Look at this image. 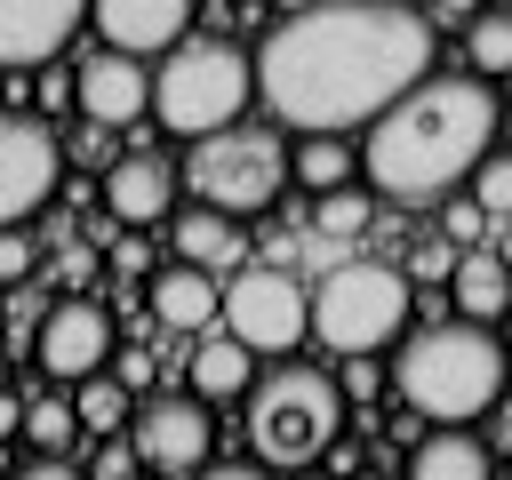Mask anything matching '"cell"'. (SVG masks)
<instances>
[{"label": "cell", "instance_id": "cell-1", "mask_svg": "<svg viewBox=\"0 0 512 480\" xmlns=\"http://www.w3.org/2000/svg\"><path fill=\"white\" fill-rule=\"evenodd\" d=\"M432 72V16L400 0H328L296 8L264 48H256V88L280 128L304 136H344L368 128L392 96H408Z\"/></svg>", "mask_w": 512, "mask_h": 480}, {"label": "cell", "instance_id": "cell-2", "mask_svg": "<svg viewBox=\"0 0 512 480\" xmlns=\"http://www.w3.org/2000/svg\"><path fill=\"white\" fill-rule=\"evenodd\" d=\"M496 120H504V104H496V88L480 80V72H424L408 96H392L376 120H368V136H360V176L384 192V200H400V208H432V200H448L464 176H472V160L496 144Z\"/></svg>", "mask_w": 512, "mask_h": 480}, {"label": "cell", "instance_id": "cell-3", "mask_svg": "<svg viewBox=\"0 0 512 480\" xmlns=\"http://www.w3.org/2000/svg\"><path fill=\"white\" fill-rule=\"evenodd\" d=\"M504 368H512V360H504V344H496L480 320H440V328H416V336L400 344L392 384H400V400H408L416 416H432V424H472V416L496 408Z\"/></svg>", "mask_w": 512, "mask_h": 480}, {"label": "cell", "instance_id": "cell-4", "mask_svg": "<svg viewBox=\"0 0 512 480\" xmlns=\"http://www.w3.org/2000/svg\"><path fill=\"white\" fill-rule=\"evenodd\" d=\"M408 304H416V280H408L400 264L344 256V264L320 272V288L304 296V336H320L336 360H352V352H384V344L408 328Z\"/></svg>", "mask_w": 512, "mask_h": 480}, {"label": "cell", "instance_id": "cell-5", "mask_svg": "<svg viewBox=\"0 0 512 480\" xmlns=\"http://www.w3.org/2000/svg\"><path fill=\"white\" fill-rule=\"evenodd\" d=\"M344 440V392L320 368H272L248 400V448L272 472H304Z\"/></svg>", "mask_w": 512, "mask_h": 480}, {"label": "cell", "instance_id": "cell-6", "mask_svg": "<svg viewBox=\"0 0 512 480\" xmlns=\"http://www.w3.org/2000/svg\"><path fill=\"white\" fill-rule=\"evenodd\" d=\"M248 88H256V64L232 40H176L168 64H152V120L192 144V136L240 120Z\"/></svg>", "mask_w": 512, "mask_h": 480}, {"label": "cell", "instance_id": "cell-7", "mask_svg": "<svg viewBox=\"0 0 512 480\" xmlns=\"http://www.w3.org/2000/svg\"><path fill=\"white\" fill-rule=\"evenodd\" d=\"M184 184H192V200L216 208V216H264V208L288 192V144H280V128H240V120H224V128L192 136Z\"/></svg>", "mask_w": 512, "mask_h": 480}, {"label": "cell", "instance_id": "cell-8", "mask_svg": "<svg viewBox=\"0 0 512 480\" xmlns=\"http://www.w3.org/2000/svg\"><path fill=\"white\" fill-rule=\"evenodd\" d=\"M216 320L256 360H288L304 344V288L288 272H232V288L216 296Z\"/></svg>", "mask_w": 512, "mask_h": 480}, {"label": "cell", "instance_id": "cell-9", "mask_svg": "<svg viewBox=\"0 0 512 480\" xmlns=\"http://www.w3.org/2000/svg\"><path fill=\"white\" fill-rule=\"evenodd\" d=\"M32 360H40V376H56V384L96 376V368L112 360V312L88 304V296L48 304V312H40V336H32Z\"/></svg>", "mask_w": 512, "mask_h": 480}, {"label": "cell", "instance_id": "cell-10", "mask_svg": "<svg viewBox=\"0 0 512 480\" xmlns=\"http://www.w3.org/2000/svg\"><path fill=\"white\" fill-rule=\"evenodd\" d=\"M208 400H192V392H160L144 416H136V456L160 472V480H192L200 464H208Z\"/></svg>", "mask_w": 512, "mask_h": 480}, {"label": "cell", "instance_id": "cell-11", "mask_svg": "<svg viewBox=\"0 0 512 480\" xmlns=\"http://www.w3.org/2000/svg\"><path fill=\"white\" fill-rule=\"evenodd\" d=\"M56 192V136L40 120H0V232L24 224L40 200Z\"/></svg>", "mask_w": 512, "mask_h": 480}, {"label": "cell", "instance_id": "cell-12", "mask_svg": "<svg viewBox=\"0 0 512 480\" xmlns=\"http://www.w3.org/2000/svg\"><path fill=\"white\" fill-rule=\"evenodd\" d=\"M72 104L96 120V128H136L152 112V64L120 56V48H96L80 72H72Z\"/></svg>", "mask_w": 512, "mask_h": 480}, {"label": "cell", "instance_id": "cell-13", "mask_svg": "<svg viewBox=\"0 0 512 480\" xmlns=\"http://www.w3.org/2000/svg\"><path fill=\"white\" fill-rule=\"evenodd\" d=\"M88 24L120 56H160L192 32V0H88Z\"/></svg>", "mask_w": 512, "mask_h": 480}, {"label": "cell", "instance_id": "cell-14", "mask_svg": "<svg viewBox=\"0 0 512 480\" xmlns=\"http://www.w3.org/2000/svg\"><path fill=\"white\" fill-rule=\"evenodd\" d=\"M168 208H176V168H168V160L120 152V160L104 168V216H112V224L144 232V224H160Z\"/></svg>", "mask_w": 512, "mask_h": 480}, {"label": "cell", "instance_id": "cell-15", "mask_svg": "<svg viewBox=\"0 0 512 480\" xmlns=\"http://www.w3.org/2000/svg\"><path fill=\"white\" fill-rule=\"evenodd\" d=\"M88 0H0V64H48L80 32Z\"/></svg>", "mask_w": 512, "mask_h": 480}, {"label": "cell", "instance_id": "cell-16", "mask_svg": "<svg viewBox=\"0 0 512 480\" xmlns=\"http://www.w3.org/2000/svg\"><path fill=\"white\" fill-rule=\"evenodd\" d=\"M216 296H224V288H216L200 264H168V272L152 280V320L176 328V336H192V328L216 320Z\"/></svg>", "mask_w": 512, "mask_h": 480}, {"label": "cell", "instance_id": "cell-17", "mask_svg": "<svg viewBox=\"0 0 512 480\" xmlns=\"http://www.w3.org/2000/svg\"><path fill=\"white\" fill-rule=\"evenodd\" d=\"M448 288H456V312H464V320H504V304H512V272H504L496 248L456 256V264H448Z\"/></svg>", "mask_w": 512, "mask_h": 480}, {"label": "cell", "instance_id": "cell-18", "mask_svg": "<svg viewBox=\"0 0 512 480\" xmlns=\"http://www.w3.org/2000/svg\"><path fill=\"white\" fill-rule=\"evenodd\" d=\"M184 384H192V400H232V392L256 384V352H248L240 336H208V344H192Z\"/></svg>", "mask_w": 512, "mask_h": 480}, {"label": "cell", "instance_id": "cell-19", "mask_svg": "<svg viewBox=\"0 0 512 480\" xmlns=\"http://www.w3.org/2000/svg\"><path fill=\"white\" fill-rule=\"evenodd\" d=\"M408 480H488V448L464 424H440L408 448Z\"/></svg>", "mask_w": 512, "mask_h": 480}, {"label": "cell", "instance_id": "cell-20", "mask_svg": "<svg viewBox=\"0 0 512 480\" xmlns=\"http://www.w3.org/2000/svg\"><path fill=\"white\" fill-rule=\"evenodd\" d=\"M176 256L184 264H200V272H224L232 256H240V216H216V208H184L176 216Z\"/></svg>", "mask_w": 512, "mask_h": 480}, {"label": "cell", "instance_id": "cell-21", "mask_svg": "<svg viewBox=\"0 0 512 480\" xmlns=\"http://www.w3.org/2000/svg\"><path fill=\"white\" fill-rule=\"evenodd\" d=\"M352 168H360V144H344V136H328V128L288 152V176H296L304 192H336V184H352Z\"/></svg>", "mask_w": 512, "mask_h": 480}, {"label": "cell", "instance_id": "cell-22", "mask_svg": "<svg viewBox=\"0 0 512 480\" xmlns=\"http://www.w3.org/2000/svg\"><path fill=\"white\" fill-rule=\"evenodd\" d=\"M464 56H472V72H480V80L512 72V8H480V16L464 24Z\"/></svg>", "mask_w": 512, "mask_h": 480}, {"label": "cell", "instance_id": "cell-23", "mask_svg": "<svg viewBox=\"0 0 512 480\" xmlns=\"http://www.w3.org/2000/svg\"><path fill=\"white\" fill-rule=\"evenodd\" d=\"M368 216H376V192H352V184L312 192V224H320L328 240H360V232H368Z\"/></svg>", "mask_w": 512, "mask_h": 480}, {"label": "cell", "instance_id": "cell-24", "mask_svg": "<svg viewBox=\"0 0 512 480\" xmlns=\"http://www.w3.org/2000/svg\"><path fill=\"white\" fill-rule=\"evenodd\" d=\"M72 416H80V432H120L128 424V384L120 376H80V400H72Z\"/></svg>", "mask_w": 512, "mask_h": 480}, {"label": "cell", "instance_id": "cell-25", "mask_svg": "<svg viewBox=\"0 0 512 480\" xmlns=\"http://www.w3.org/2000/svg\"><path fill=\"white\" fill-rule=\"evenodd\" d=\"M72 432H80V416H72V400H64V392L24 400V440H32L40 456H64V448H72Z\"/></svg>", "mask_w": 512, "mask_h": 480}, {"label": "cell", "instance_id": "cell-26", "mask_svg": "<svg viewBox=\"0 0 512 480\" xmlns=\"http://www.w3.org/2000/svg\"><path fill=\"white\" fill-rule=\"evenodd\" d=\"M464 184H472V208H480V216H512V152H496V144H488V152L472 160V176H464Z\"/></svg>", "mask_w": 512, "mask_h": 480}, {"label": "cell", "instance_id": "cell-27", "mask_svg": "<svg viewBox=\"0 0 512 480\" xmlns=\"http://www.w3.org/2000/svg\"><path fill=\"white\" fill-rule=\"evenodd\" d=\"M32 264H40L32 232H24V224H8V232H0V288H24V280H32Z\"/></svg>", "mask_w": 512, "mask_h": 480}, {"label": "cell", "instance_id": "cell-28", "mask_svg": "<svg viewBox=\"0 0 512 480\" xmlns=\"http://www.w3.org/2000/svg\"><path fill=\"white\" fill-rule=\"evenodd\" d=\"M88 480H136V448L104 432V448H96V464H88Z\"/></svg>", "mask_w": 512, "mask_h": 480}, {"label": "cell", "instance_id": "cell-29", "mask_svg": "<svg viewBox=\"0 0 512 480\" xmlns=\"http://www.w3.org/2000/svg\"><path fill=\"white\" fill-rule=\"evenodd\" d=\"M16 480H88V472H80L72 456H32V464H24Z\"/></svg>", "mask_w": 512, "mask_h": 480}, {"label": "cell", "instance_id": "cell-30", "mask_svg": "<svg viewBox=\"0 0 512 480\" xmlns=\"http://www.w3.org/2000/svg\"><path fill=\"white\" fill-rule=\"evenodd\" d=\"M40 104L64 112V104H72V80H64V72H40Z\"/></svg>", "mask_w": 512, "mask_h": 480}, {"label": "cell", "instance_id": "cell-31", "mask_svg": "<svg viewBox=\"0 0 512 480\" xmlns=\"http://www.w3.org/2000/svg\"><path fill=\"white\" fill-rule=\"evenodd\" d=\"M200 480H272V472H264V464H208Z\"/></svg>", "mask_w": 512, "mask_h": 480}, {"label": "cell", "instance_id": "cell-32", "mask_svg": "<svg viewBox=\"0 0 512 480\" xmlns=\"http://www.w3.org/2000/svg\"><path fill=\"white\" fill-rule=\"evenodd\" d=\"M8 432H24V400H16V392H0V440H8Z\"/></svg>", "mask_w": 512, "mask_h": 480}, {"label": "cell", "instance_id": "cell-33", "mask_svg": "<svg viewBox=\"0 0 512 480\" xmlns=\"http://www.w3.org/2000/svg\"><path fill=\"white\" fill-rule=\"evenodd\" d=\"M480 8H496V0H440V16H464V24H472Z\"/></svg>", "mask_w": 512, "mask_h": 480}, {"label": "cell", "instance_id": "cell-34", "mask_svg": "<svg viewBox=\"0 0 512 480\" xmlns=\"http://www.w3.org/2000/svg\"><path fill=\"white\" fill-rule=\"evenodd\" d=\"M496 344H504V360H512V304H504V336H496Z\"/></svg>", "mask_w": 512, "mask_h": 480}, {"label": "cell", "instance_id": "cell-35", "mask_svg": "<svg viewBox=\"0 0 512 480\" xmlns=\"http://www.w3.org/2000/svg\"><path fill=\"white\" fill-rule=\"evenodd\" d=\"M296 480H328V472H320V464H304V472H296Z\"/></svg>", "mask_w": 512, "mask_h": 480}, {"label": "cell", "instance_id": "cell-36", "mask_svg": "<svg viewBox=\"0 0 512 480\" xmlns=\"http://www.w3.org/2000/svg\"><path fill=\"white\" fill-rule=\"evenodd\" d=\"M496 256H504V272H512V232H504V248H496Z\"/></svg>", "mask_w": 512, "mask_h": 480}, {"label": "cell", "instance_id": "cell-37", "mask_svg": "<svg viewBox=\"0 0 512 480\" xmlns=\"http://www.w3.org/2000/svg\"><path fill=\"white\" fill-rule=\"evenodd\" d=\"M496 128H504V152H512V112H504V120H496Z\"/></svg>", "mask_w": 512, "mask_h": 480}, {"label": "cell", "instance_id": "cell-38", "mask_svg": "<svg viewBox=\"0 0 512 480\" xmlns=\"http://www.w3.org/2000/svg\"><path fill=\"white\" fill-rule=\"evenodd\" d=\"M280 8H288V16H296V8H312V0H280Z\"/></svg>", "mask_w": 512, "mask_h": 480}, {"label": "cell", "instance_id": "cell-39", "mask_svg": "<svg viewBox=\"0 0 512 480\" xmlns=\"http://www.w3.org/2000/svg\"><path fill=\"white\" fill-rule=\"evenodd\" d=\"M504 8H512V0H504Z\"/></svg>", "mask_w": 512, "mask_h": 480}]
</instances>
